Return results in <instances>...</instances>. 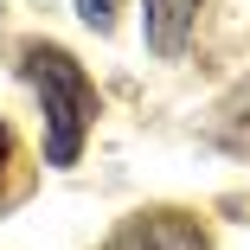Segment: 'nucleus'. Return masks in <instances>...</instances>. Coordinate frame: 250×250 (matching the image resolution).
<instances>
[{
  "label": "nucleus",
  "mask_w": 250,
  "mask_h": 250,
  "mask_svg": "<svg viewBox=\"0 0 250 250\" xmlns=\"http://www.w3.org/2000/svg\"><path fill=\"white\" fill-rule=\"evenodd\" d=\"M20 77L32 83L39 109H45V167H77L83 141L96 128V109H103L90 71L64 52V45L32 39V45H20Z\"/></svg>",
  "instance_id": "f257e3e1"
},
{
  "label": "nucleus",
  "mask_w": 250,
  "mask_h": 250,
  "mask_svg": "<svg viewBox=\"0 0 250 250\" xmlns=\"http://www.w3.org/2000/svg\"><path fill=\"white\" fill-rule=\"evenodd\" d=\"M103 250H212V237L180 206H147V212H128Z\"/></svg>",
  "instance_id": "f03ea898"
},
{
  "label": "nucleus",
  "mask_w": 250,
  "mask_h": 250,
  "mask_svg": "<svg viewBox=\"0 0 250 250\" xmlns=\"http://www.w3.org/2000/svg\"><path fill=\"white\" fill-rule=\"evenodd\" d=\"M199 13H206V0H141V39L154 58H186V45L199 32Z\"/></svg>",
  "instance_id": "7ed1b4c3"
},
{
  "label": "nucleus",
  "mask_w": 250,
  "mask_h": 250,
  "mask_svg": "<svg viewBox=\"0 0 250 250\" xmlns=\"http://www.w3.org/2000/svg\"><path fill=\"white\" fill-rule=\"evenodd\" d=\"M13 167H20V141H13V128L7 122H0V206H7V199H13Z\"/></svg>",
  "instance_id": "20e7f679"
},
{
  "label": "nucleus",
  "mask_w": 250,
  "mask_h": 250,
  "mask_svg": "<svg viewBox=\"0 0 250 250\" xmlns=\"http://www.w3.org/2000/svg\"><path fill=\"white\" fill-rule=\"evenodd\" d=\"M77 20L96 26V32H109L116 26V0H77Z\"/></svg>",
  "instance_id": "39448f33"
}]
</instances>
